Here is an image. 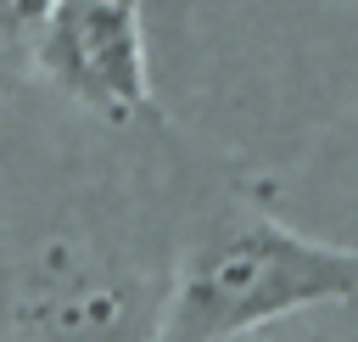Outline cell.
<instances>
[{
  "label": "cell",
  "instance_id": "obj_1",
  "mask_svg": "<svg viewBox=\"0 0 358 342\" xmlns=\"http://www.w3.org/2000/svg\"><path fill=\"white\" fill-rule=\"evenodd\" d=\"M201 157L0 84V342H157Z\"/></svg>",
  "mask_w": 358,
  "mask_h": 342
},
{
  "label": "cell",
  "instance_id": "obj_3",
  "mask_svg": "<svg viewBox=\"0 0 358 342\" xmlns=\"http://www.w3.org/2000/svg\"><path fill=\"white\" fill-rule=\"evenodd\" d=\"M28 78L117 135H173L145 67L140 0H56L28 50Z\"/></svg>",
  "mask_w": 358,
  "mask_h": 342
},
{
  "label": "cell",
  "instance_id": "obj_4",
  "mask_svg": "<svg viewBox=\"0 0 358 342\" xmlns=\"http://www.w3.org/2000/svg\"><path fill=\"white\" fill-rule=\"evenodd\" d=\"M50 6L56 0H0V56L28 67V50L45 28V17H50Z\"/></svg>",
  "mask_w": 358,
  "mask_h": 342
},
{
  "label": "cell",
  "instance_id": "obj_2",
  "mask_svg": "<svg viewBox=\"0 0 358 342\" xmlns=\"http://www.w3.org/2000/svg\"><path fill=\"white\" fill-rule=\"evenodd\" d=\"M330 303H358V247L302 235L257 179L201 157L157 342H241Z\"/></svg>",
  "mask_w": 358,
  "mask_h": 342
}]
</instances>
